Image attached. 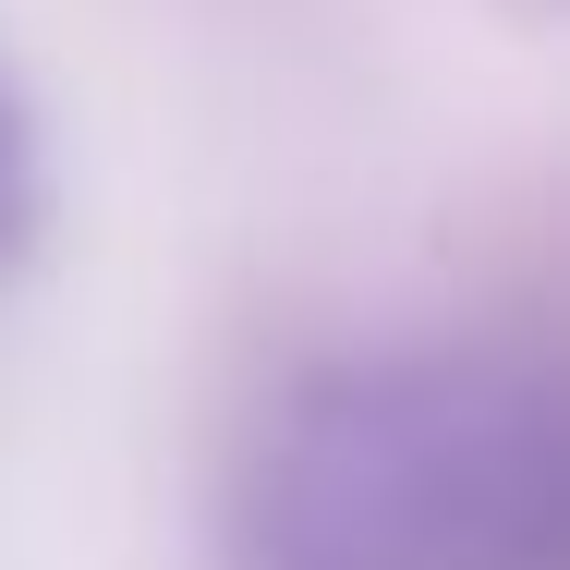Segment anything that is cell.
<instances>
[{
	"instance_id": "1",
	"label": "cell",
	"mask_w": 570,
	"mask_h": 570,
	"mask_svg": "<svg viewBox=\"0 0 570 570\" xmlns=\"http://www.w3.org/2000/svg\"><path fill=\"white\" fill-rule=\"evenodd\" d=\"M243 570H559L570 450L559 401L510 352H341L243 461Z\"/></svg>"
},
{
	"instance_id": "2",
	"label": "cell",
	"mask_w": 570,
	"mask_h": 570,
	"mask_svg": "<svg viewBox=\"0 0 570 570\" xmlns=\"http://www.w3.org/2000/svg\"><path fill=\"white\" fill-rule=\"evenodd\" d=\"M37 230V146H24V121H12V98H0V255Z\"/></svg>"
}]
</instances>
